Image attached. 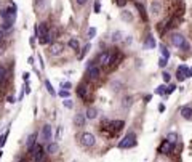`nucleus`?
I'll return each mask as SVG.
<instances>
[{"label": "nucleus", "instance_id": "obj_6", "mask_svg": "<svg viewBox=\"0 0 192 162\" xmlns=\"http://www.w3.org/2000/svg\"><path fill=\"white\" fill-rule=\"evenodd\" d=\"M95 141H96V138H95V135H93V133L85 132V133L82 135V145H83V146L91 148L93 145H95Z\"/></svg>", "mask_w": 192, "mask_h": 162}, {"label": "nucleus", "instance_id": "obj_33", "mask_svg": "<svg viewBox=\"0 0 192 162\" xmlns=\"http://www.w3.org/2000/svg\"><path fill=\"white\" fill-rule=\"evenodd\" d=\"M175 90H176V85H175V84H170V85L167 87V95H168V93H173Z\"/></svg>", "mask_w": 192, "mask_h": 162}, {"label": "nucleus", "instance_id": "obj_46", "mask_svg": "<svg viewBox=\"0 0 192 162\" xmlns=\"http://www.w3.org/2000/svg\"><path fill=\"white\" fill-rule=\"evenodd\" d=\"M189 77H192V68L189 69Z\"/></svg>", "mask_w": 192, "mask_h": 162}, {"label": "nucleus", "instance_id": "obj_10", "mask_svg": "<svg viewBox=\"0 0 192 162\" xmlns=\"http://www.w3.org/2000/svg\"><path fill=\"white\" fill-rule=\"evenodd\" d=\"M77 95L80 96V98H83V100H88V98H90V88H88L87 85L80 84V85H78V88H77Z\"/></svg>", "mask_w": 192, "mask_h": 162}, {"label": "nucleus", "instance_id": "obj_40", "mask_svg": "<svg viewBox=\"0 0 192 162\" xmlns=\"http://www.w3.org/2000/svg\"><path fill=\"white\" fill-rule=\"evenodd\" d=\"M61 132H63V128H58V130H56V140H59V138H61Z\"/></svg>", "mask_w": 192, "mask_h": 162}, {"label": "nucleus", "instance_id": "obj_30", "mask_svg": "<svg viewBox=\"0 0 192 162\" xmlns=\"http://www.w3.org/2000/svg\"><path fill=\"white\" fill-rule=\"evenodd\" d=\"M11 26H13V22H10V21H3L2 22V29H11Z\"/></svg>", "mask_w": 192, "mask_h": 162}, {"label": "nucleus", "instance_id": "obj_39", "mask_svg": "<svg viewBox=\"0 0 192 162\" xmlns=\"http://www.w3.org/2000/svg\"><path fill=\"white\" fill-rule=\"evenodd\" d=\"M162 77H163V80H165V82H170V79H171V76H170L168 72H163Z\"/></svg>", "mask_w": 192, "mask_h": 162}, {"label": "nucleus", "instance_id": "obj_41", "mask_svg": "<svg viewBox=\"0 0 192 162\" xmlns=\"http://www.w3.org/2000/svg\"><path fill=\"white\" fill-rule=\"evenodd\" d=\"M75 2H77V5H80V7H83V5H85V3L88 2V0H75Z\"/></svg>", "mask_w": 192, "mask_h": 162}, {"label": "nucleus", "instance_id": "obj_25", "mask_svg": "<svg viewBox=\"0 0 192 162\" xmlns=\"http://www.w3.org/2000/svg\"><path fill=\"white\" fill-rule=\"evenodd\" d=\"M160 53H162V56L163 58H170V52H168V48L165 47V45H160Z\"/></svg>", "mask_w": 192, "mask_h": 162}, {"label": "nucleus", "instance_id": "obj_5", "mask_svg": "<svg viewBox=\"0 0 192 162\" xmlns=\"http://www.w3.org/2000/svg\"><path fill=\"white\" fill-rule=\"evenodd\" d=\"M186 42H187V40H186L184 35H181V34H173V35H171V44H173V47L182 48V45H184Z\"/></svg>", "mask_w": 192, "mask_h": 162}, {"label": "nucleus", "instance_id": "obj_12", "mask_svg": "<svg viewBox=\"0 0 192 162\" xmlns=\"http://www.w3.org/2000/svg\"><path fill=\"white\" fill-rule=\"evenodd\" d=\"M109 125L112 128V132L117 133V132H120L122 128L125 127V122H123V120H112V122H109Z\"/></svg>", "mask_w": 192, "mask_h": 162}, {"label": "nucleus", "instance_id": "obj_44", "mask_svg": "<svg viewBox=\"0 0 192 162\" xmlns=\"http://www.w3.org/2000/svg\"><path fill=\"white\" fill-rule=\"evenodd\" d=\"M29 76H31L29 72H24V74H22V77H24V80H27V79H29Z\"/></svg>", "mask_w": 192, "mask_h": 162}, {"label": "nucleus", "instance_id": "obj_32", "mask_svg": "<svg viewBox=\"0 0 192 162\" xmlns=\"http://www.w3.org/2000/svg\"><path fill=\"white\" fill-rule=\"evenodd\" d=\"M58 95L61 96V98H64V100L69 98V92H66V90H59V92H58Z\"/></svg>", "mask_w": 192, "mask_h": 162}, {"label": "nucleus", "instance_id": "obj_31", "mask_svg": "<svg viewBox=\"0 0 192 162\" xmlns=\"http://www.w3.org/2000/svg\"><path fill=\"white\" fill-rule=\"evenodd\" d=\"M61 87H63V90H66V92H69V90L72 88L71 82H63V84H61Z\"/></svg>", "mask_w": 192, "mask_h": 162}, {"label": "nucleus", "instance_id": "obj_15", "mask_svg": "<svg viewBox=\"0 0 192 162\" xmlns=\"http://www.w3.org/2000/svg\"><path fill=\"white\" fill-rule=\"evenodd\" d=\"M35 140H37V133H32V135L27 138V149H29V152L32 151V148L35 146Z\"/></svg>", "mask_w": 192, "mask_h": 162}, {"label": "nucleus", "instance_id": "obj_43", "mask_svg": "<svg viewBox=\"0 0 192 162\" xmlns=\"http://www.w3.org/2000/svg\"><path fill=\"white\" fill-rule=\"evenodd\" d=\"M151 98H152V96L147 95V96H144V101H146V103H149V101H151Z\"/></svg>", "mask_w": 192, "mask_h": 162}, {"label": "nucleus", "instance_id": "obj_22", "mask_svg": "<svg viewBox=\"0 0 192 162\" xmlns=\"http://www.w3.org/2000/svg\"><path fill=\"white\" fill-rule=\"evenodd\" d=\"M151 10H152V15H158V11H160V2H154Z\"/></svg>", "mask_w": 192, "mask_h": 162}, {"label": "nucleus", "instance_id": "obj_16", "mask_svg": "<svg viewBox=\"0 0 192 162\" xmlns=\"http://www.w3.org/2000/svg\"><path fill=\"white\" fill-rule=\"evenodd\" d=\"M58 151H59L58 143H50V145L46 146V152H50V154H56Z\"/></svg>", "mask_w": 192, "mask_h": 162}, {"label": "nucleus", "instance_id": "obj_18", "mask_svg": "<svg viewBox=\"0 0 192 162\" xmlns=\"http://www.w3.org/2000/svg\"><path fill=\"white\" fill-rule=\"evenodd\" d=\"M134 5H136V8L139 10V15H141V20L143 21H147V15H146V8H144L141 3H134Z\"/></svg>", "mask_w": 192, "mask_h": 162}, {"label": "nucleus", "instance_id": "obj_35", "mask_svg": "<svg viewBox=\"0 0 192 162\" xmlns=\"http://www.w3.org/2000/svg\"><path fill=\"white\" fill-rule=\"evenodd\" d=\"M130 106H131V98L128 96V98L123 100V108H130Z\"/></svg>", "mask_w": 192, "mask_h": 162}, {"label": "nucleus", "instance_id": "obj_21", "mask_svg": "<svg viewBox=\"0 0 192 162\" xmlns=\"http://www.w3.org/2000/svg\"><path fill=\"white\" fill-rule=\"evenodd\" d=\"M155 95H160V96L167 95V87L165 85H158L157 88H155Z\"/></svg>", "mask_w": 192, "mask_h": 162}, {"label": "nucleus", "instance_id": "obj_29", "mask_svg": "<svg viewBox=\"0 0 192 162\" xmlns=\"http://www.w3.org/2000/svg\"><path fill=\"white\" fill-rule=\"evenodd\" d=\"M88 50H90V44H87V45H85V48H83V52H82L80 55H78V59H82L83 56H85V55L88 53Z\"/></svg>", "mask_w": 192, "mask_h": 162}, {"label": "nucleus", "instance_id": "obj_48", "mask_svg": "<svg viewBox=\"0 0 192 162\" xmlns=\"http://www.w3.org/2000/svg\"><path fill=\"white\" fill-rule=\"evenodd\" d=\"M0 157H2V151H0Z\"/></svg>", "mask_w": 192, "mask_h": 162}, {"label": "nucleus", "instance_id": "obj_24", "mask_svg": "<svg viewBox=\"0 0 192 162\" xmlns=\"http://www.w3.org/2000/svg\"><path fill=\"white\" fill-rule=\"evenodd\" d=\"M123 39V34H122L120 31H115L114 35H112V42H119V40Z\"/></svg>", "mask_w": 192, "mask_h": 162}, {"label": "nucleus", "instance_id": "obj_11", "mask_svg": "<svg viewBox=\"0 0 192 162\" xmlns=\"http://www.w3.org/2000/svg\"><path fill=\"white\" fill-rule=\"evenodd\" d=\"M63 52H64V45L59 44V42H58V44H53V45L50 47V53L53 55V56H56V55H61Z\"/></svg>", "mask_w": 192, "mask_h": 162}, {"label": "nucleus", "instance_id": "obj_4", "mask_svg": "<svg viewBox=\"0 0 192 162\" xmlns=\"http://www.w3.org/2000/svg\"><path fill=\"white\" fill-rule=\"evenodd\" d=\"M42 141L46 143V145H50V140H51V125H48V124H45L43 127H42Z\"/></svg>", "mask_w": 192, "mask_h": 162}, {"label": "nucleus", "instance_id": "obj_27", "mask_svg": "<svg viewBox=\"0 0 192 162\" xmlns=\"http://www.w3.org/2000/svg\"><path fill=\"white\" fill-rule=\"evenodd\" d=\"M167 140L170 141V143H173V145H175V143L178 141V135H176V133H170V135L167 136Z\"/></svg>", "mask_w": 192, "mask_h": 162}, {"label": "nucleus", "instance_id": "obj_1", "mask_svg": "<svg viewBox=\"0 0 192 162\" xmlns=\"http://www.w3.org/2000/svg\"><path fill=\"white\" fill-rule=\"evenodd\" d=\"M136 146V136L134 133H126V135L122 138V141L119 143V148L120 149H130V148Z\"/></svg>", "mask_w": 192, "mask_h": 162}, {"label": "nucleus", "instance_id": "obj_8", "mask_svg": "<svg viewBox=\"0 0 192 162\" xmlns=\"http://www.w3.org/2000/svg\"><path fill=\"white\" fill-rule=\"evenodd\" d=\"M176 77H178V80H184L186 77H189V68H187L186 64H181V66L178 68Z\"/></svg>", "mask_w": 192, "mask_h": 162}, {"label": "nucleus", "instance_id": "obj_45", "mask_svg": "<svg viewBox=\"0 0 192 162\" xmlns=\"http://www.w3.org/2000/svg\"><path fill=\"white\" fill-rule=\"evenodd\" d=\"M158 111H160V112H163V111H165V106H163V104H158Z\"/></svg>", "mask_w": 192, "mask_h": 162}, {"label": "nucleus", "instance_id": "obj_2", "mask_svg": "<svg viewBox=\"0 0 192 162\" xmlns=\"http://www.w3.org/2000/svg\"><path fill=\"white\" fill-rule=\"evenodd\" d=\"M99 74H101V69L95 64V61H90V64H88V68H87V76H88V79L96 80V79L99 77Z\"/></svg>", "mask_w": 192, "mask_h": 162}, {"label": "nucleus", "instance_id": "obj_9", "mask_svg": "<svg viewBox=\"0 0 192 162\" xmlns=\"http://www.w3.org/2000/svg\"><path fill=\"white\" fill-rule=\"evenodd\" d=\"M85 122H87V116L85 114H83V112L75 114V117H74V125H75L77 128L85 127Z\"/></svg>", "mask_w": 192, "mask_h": 162}, {"label": "nucleus", "instance_id": "obj_23", "mask_svg": "<svg viewBox=\"0 0 192 162\" xmlns=\"http://www.w3.org/2000/svg\"><path fill=\"white\" fill-rule=\"evenodd\" d=\"M69 47H71L72 50H75V52H77V50L80 48V45H78V40H75V39H71V40H69Z\"/></svg>", "mask_w": 192, "mask_h": 162}, {"label": "nucleus", "instance_id": "obj_38", "mask_svg": "<svg viewBox=\"0 0 192 162\" xmlns=\"http://www.w3.org/2000/svg\"><path fill=\"white\" fill-rule=\"evenodd\" d=\"M126 2H128V0H115V3H117L120 8H123V7L126 5Z\"/></svg>", "mask_w": 192, "mask_h": 162}, {"label": "nucleus", "instance_id": "obj_37", "mask_svg": "<svg viewBox=\"0 0 192 162\" xmlns=\"http://www.w3.org/2000/svg\"><path fill=\"white\" fill-rule=\"evenodd\" d=\"M95 35H96V29H95V27H90V31H88V37H90V39H93Z\"/></svg>", "mask_w": 192, "mask_h": 162}, {"label": "nucleus", "instance_id": "obj_7", "mask_svg": "<svg viewBox=\"0 0 192 162\" xmlns=\"http://www.w3.org/2000/svg\"><path fill=\"white\" fill-rule=\"evenodd\" d=\"M173 149H175V145H173V143H170L168 140H163L162 145L158 146V151H160L162 154H170Z\"/></svg>", "mask_w": 192, "mask_h": 162}, {"label": "nucleus", "instance_id": "obj_19", "mask_svg": "<svg viewBox=\"0 0 192 162\" xmlns=\"http://www.w3.org/2000/svg\"><path fill=\"white\" fill-rule=\"evenodd\" d=\"M144 47H146V48H154V47H155V40H154L152 35H147L146 42H144Z\"/></svg>", "mask_w": 192, "mask_h": 162}, {"label": "nucleus", "instance_id": "obj_28", "mask_svg": "<svg viewBox=\"0 0 192 162\" xmlns=\"http://www.w3.org/2000/svg\"><path fill=\"white\" fill-rule=\"evenodd\" d=\"M7 136H8V130H7V133H3L2 136H0V149L3 148V145H5V141H7Z\"/></svg>", "mask_w": 192, "mask_h": 162}, {"label": "nucleus", "instance_id": "obj_36", "mask_svg": "<svg viewBox=\"0 0 192 162\" xmlns=\"http://www.w3.org/2000/svg\"><path fill=\"white\" fill-rule=\"evenodd\" d=\"M5 76H7L5 68H3V66H0V80H3V79H5Z\"/></svg>", "mask_w": 192, "mask_h": 162}, {"label": "nucleus", "instance_id": "obj_14", "mask_svg": "<svg viewBox=\"0 0 192 162\" xmlns=\"http://www.w3.org/2000/svg\"><path fill=\"white\" fill-rule=\"evenodd\" d=\"M120 18H122V21H126V22L133 21V15H131L130 10H122L120 11Z\"/></svg>", "mask_w": 192, "mask_h": 162}, {"label": "nucleus", "instance_id": "obj_20", "mask_svg": "<svg viewBox=\"0 0 192 162\" xmlns=\"http://www.w3.org/2000/svg\"><path fill=\"white\" fill-rule=\"evenodd\" d=\"M45 87H46V90H48V93L51 95V96H56V92H55V88H53V85H51V82L46 79L45 80Z\"/></svg>", "mask_w": 192, "mask_h": 162}, {"label": "nucleus", "instance_id": "obj_3", "mask_svg": "<svg viewBox=\"0 0 192 162\" xmlns=\"http://www.w3.org/2000/svg\"><path fill=\"white\" fill-rule=\"evenodd\" d=\"M31 154H32V157H34V162H43V156H45L43 146H42V145H35L34 148H32Z\"/></svg>", "mask_w": 192, "mask_h": 162}, {"label": "nucleus", "instance_id": "obj_47", "mask_svg": "<svg viewBox=\"0 0 192 162\" xmlns=\"http://www.w3.org/2000/svg\"><path fill=\"white\" fill-rule=\"evenodd\" d=\"M21 162H26V160H24V159H21Z\"/></svg>", "mask_w": 192, "mask_h": 162}, {"label": "nucleus", "instance_id": "obj_34", "mask_svg": "<svg viewBox=\"0 0 192 162\" xmlns=\"http://www.w3.org/2000/svg\"><path fill=\"white\" fill-rule=\"evenodd\" d=\"M158 66H160V68H165L167 66V58H158Z\"/></svg>", "mask_w": 192, "mask_h": 162}, {"label": "nucleus", "instance_id": "obj_26", "mask_svg": "<svg viewBox=\"0 0 192 162\" xmlns=\"http://www.w3.org/2000/svg\"><path fill=\"white\" fill-rule=\"evenodd\" d=\"M63 104H64V108H67V109H72L74 108V101L71 98H66L63 101Z\"/></svg>", "mask_w": 192, "mask_h": 162}, {"label": "nucleus", "instance_id": "obj_17", "mask_svg": "<svg viewBox=\"0 0 192 162\" xmlns=\"http://www.w3.org/2000/svg\"><path fill=\"white\" fill-rule=\"evenodd\" d=\"M87 119H90V120H93V119H96L98 117V111L95 109V108H88L87 109Z\"/></svg>", "mask_w": 192, "mask_h": 162}, {"label": "nucleus", "instance_id": "obj_13", "mask_svg": "<svg viewBox=\"0 0 192 162\" xmlns=\"http://www.w3.org/2000/svg\"><path fill=\"white\" fill-rule=\"evenodd\" d=\"M181 117L186 119V120L192 119V108H191V106H182V108H181Z\"/></svg>", "mask_w": 192, "mask_h": 162}, {"label": "nucleus", "instance_id": "obj_42", "mask_svg": "<svg viewBox=\"0 0 192 162\" xmlns=\"http://www.w3.org/2000/svg\"><path fill=\"white\" fill-rule=\"evenodd\" d=\"M99 10H101V5H99V2H98V3H95V11L99 13Z\"/></svg>", "mask_w": 192, "mask_h": 162}]
</instances>
